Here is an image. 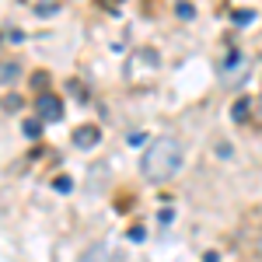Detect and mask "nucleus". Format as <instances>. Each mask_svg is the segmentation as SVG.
Returning a JSON list of instances; mask_svg holds the SVG:
<instances>
[{
	"instance_id": "nucleus-1",
	"label": "nucleus",
	"mask_w": 262,
	"mask_h": 262,
	"mask_svg": "<svg viewBox=\"0 0 262 262\" xmlns=\"http://www.w3.org/2000/svg\"><path fill=\"white\" fill-rule=\"evenodd\" d=\"M179 168H182V143L175 137H158L143 150L140 171L147 182H168Z\"/></svg>"
},
{
	"instance_id": "nucleus-2",
	"label": "nucleus",
	"mask_w": 262,
	"mask_h": 262,
	"mask_svg": "<svg viewBox=\"0 0 262 262\" xmlns=\"http://www.w3.org/2000/svg\"><path fill=\"white\" fill-rule=\"evenodd\" d=\"M245 74H248V60H245L238 49H227V56L221 63V77L227 81V88H238L245 81Z\"/></svg>"
},
{
	"instance_id": "nucleus-3",
	"label": "nucleus",
	"mask_w": 262,
	"mask_h": 262,
	"mask_svg": "<svg viewBox=\"0 0 262 262\" xmlns=\"http://www.w3.org/2000/svg\"><path fill=\"white\" fill-rule=\"evenodd\" d=\"M35 112H39V119H42V122H56V119H63V105H60V98H56L53 91H42L39 98H35Z\"/></svg>"
},
{
	"instance_id": "nucleus-4",
	"label": "nucleus",
	"mask_w": 262,
	"mask_h": 262,
	"mask_svg": "<svg viewBox=\"0 0 262 262\" xmlns=\"http://www.w3.org/2000/svg\"><path fill=\"white\" fill-rule=\"evenodd\" d=\"M95 143H98V126H81V129H74V147L88 150V147H95Z\"/></svg>"
},
{
	"instance_id": "nucleus-5",
	"label": "nucleus",
	"mask_w": 262,
	"mask_h": 262,
	"mask_svg": "<svg viewBox=\"0 0 262 262\" xmlns=\"http://www.w3.org/2000/svg\"><path fill=\"white\" fill-rule=\"evenodd\" d=\"M248 108H252V101L248 98H242V101H234V108H231V116L238 122H245V116H248Z\"/></svg>"
},
{
	"instance_id": "nucleus-6",
	"label": "nucleus",
	"mask_w": 262,
	"mask_h": 262,
	"mask_svg": "<svg viewBox=\"0 0 262 262\" xmlns=\"http://www.w3.org/2000/svg\"><path fill=\"white\" fill-rule=\"evenodd\" d=\"M18 77V67H0V81H14Z\"/></svg>"
},
{
	"instance_id": "nucleus-7",
	"label": "nucleus",
	"mask_w": 262,
	"mask_h": 262,
	"mask_svg": "<svg viewBox=\"0 0 262 262\" xmlns=\"http://www.w3.org/2000/svg\"><path fill=\"white\" fill-rule=\"evenodd\" d=\"M39 129H42V122H25V133H28V137H39Z\"/></svg>"
},
{
	"instance_id": "nucleus-8",
	"label": "nucleus",
	"mask_w": 262,
	"mask_h": 262,
	"mask_svg": "<svg viewBox=\"0 0 262 262\" xmlns=\"http://www.w3.org/2000/svg\"><path fill=\"white\" fill-rule=\"evenodd\" d=\"M179 18H192V4H179Z\"/></svg>"
},
{
	"instance_id": "nucleus-9",
	"label": "nucleus",
	"mask_w": 262,
	"mask_h": 262,
	"mask_svg": "<svg viewBox=\"0 0 262 262\" xmlns=\"http://www.w3.org/2000/svg\"><path fill=\"white\" fill-rule=\"evenodd\" d=\"M56 192H70V179H56Z\"/></svg>"
},
{
	"instance_id": "nucleus-10",
	"label": "nucleus",
	"mask_w": 262,
	"mask_h": 262,
	"mask_svg": "<svg viewBox=\"0 0 262 262\" xmlns=\"http://www.w3.org/2000/svg\"><path fill=\"white\" fill-rule=\"evenodd\" d=\"M234 21H238V25H248V21H252V14H248V11H238V14H234Z\"/></svg>"
},
{
	"instance_id": "nucleus-11",
	"label": "nucleus",
	"mask_w": 262,
	"mask_h": 262,
	"mask_svg": "<svg viewBox=\"0 0 262 262\" xmlns=\"http://www.w3.org/2000/svg\"><path fill=\"white\" fill-rule=\"evenodd\" d=\"M129 242H143V227H133L129 231Z\"/></svg>"
},
{
	"instance_id": "nucleus-12",
	"label": "nucleus",
	"mask_w": 262,
	"mask_h": 262,
	"mask_svg": "<svg viewBox=\"0 0 262 262\" xmlns=\"http://www.w3.org/2000/svg\"><path fill=\"white\" fill-rule=\"evenodd\" d=\"M259 255H262V238H259Z\"/></svg>"
}]
</instances>
